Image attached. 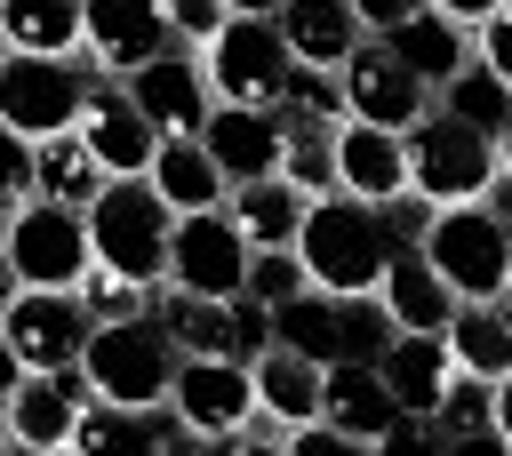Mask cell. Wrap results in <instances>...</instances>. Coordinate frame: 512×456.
Segmentation results:
<instances>
[{"label": "cell", "mask_w": 512, "mask_h": 456, "mask_svg": "<svg viewBox=\"0 0 512 456\" xmlns=\"http://www.w3.org/2000/svg\"><path fill=\"white\" fill-rule=\"evenodd\" d=\"M272 24H280V40H288V56L296 64H344V48L368 32L360 16H352V0H280L272 8Z\"/></svg>", "instance_id": "603a6c76"}, {"label": "cell", "mask_w": 512, "mask_h": 456, "mask_svg": "<svg viewBox=\"0 0 512 456\" xmlns=\"http://www.w3.org/2000/svg\"><path fill=\"white\" fill-rule=\"evenodd\" d=\"M224 208H232V224L248 232V248H296V224H304V192L272 168V176H248V184H232L224 192Z\"/></svg>", "instance_id": "484cf974"}, {"label": "cell", "mask_w": 512, "mask_h": 456, "mask_svg": "<svg viewBox=\"0 0 512 456\" xmlns=\"http://www.w3.org/2000/svg\"><path fill=\"white\" fill-rule=\"evenodd\" d=\"M416 8H424V0H352V16H360L368 32H392V24H400V16H416Z\"/></svg>", "instance_id": "7bdbcfd3"}, {"label": "cell", "mask_w": 512, "mask_h": 456, "mask_svg": "<svg viewBox=\"0 0 512 456\" xmlns=\"http://www.w3.org/2000/svg\"><path fill=\"white\" fill-rule=\"evenodd\" d=\"M168 408L184 416V432L200 448H224L256 416V368L248 360H224V352H184L176 376H168Z\"/></svg>", "instance_id": "9c48e42d"}, {"label": "cell", "mask_w": 512, "mask_h": 456, "mask_svg": "<svg viewBox=\"0 0 512 456\" xmlns=\"http://www.w3.org/2000/svg\"><path fill=\"white\" fill-rule=\"evenodd\" d=\"M0 448H8V416H0Z\"/></svg>", "instance_id": "11a10c76"}, {"label": "cell", "mask_w": 512, "mask_h": 456, "mask_svg": "<svg viewBox=\"0 0 512 456\" xmlns=\"http://www.w3.org/2000/svg\"><path fill=\"white\" fill-rule=\"evenodd\" d=\"M496 440H504V456H512V376H496Z\"/></svg>", "instance_id": "bcb514c9"}, {"label": "cell", "mask_w": 512, "mask_h": 456, "mask_svg": "<svg viewBox=\"0 0 512 456\" xmlns=\"http://www.w3.org/2000/svg\"><path fill=\"white\" fill-rule=\"evenodd\" d=\"M280 112L344 120V88H336V72H328V64H296V72H288V96H280Z\"/></svg>", "instance_id": "74e56055"}, {"label": "cell", "mask_w": 512, "mask_h": 456, "mask_svg": "<svg viewBox=\"0 0 512 456\" xmlns=\"http://www.w3.org/2000/svg\"><path fill=\"white\" fill-rule=\"evenodd\" d=\"M296 256H304V280L328 288V296H360L384 280V256H392V232L368 200L352 192H320L304 200V224H296Z\"/></svg>", "instance_id": "6da1fadb"}, {"label": "cell", "mask_w": 512, "mask_h": 456, "mask_svg": "<svg viewBox=\"0 0 512 456\" xmlns=\"http://www.w3.org/2000/svg\"><path fill=\"white\" fill-rule=\"evenodd\" d=\"M496 160H504V168H512V128H504V136H496Z\"/></svg>", "instance_id": "816d5d0a"}, {"label": "cell", "mask_w": 512, "mask_h": 456, "mask_svg": "<svg viewBox=\"0 0 512 456\" xmlns=\"http://www.w3.org/2000/svg\"><path fill=\"white\" fill-rule=\"evenodd\" d=\"M280 176L320 200L336 192V120H312V112H280Z\"/></svg>", "instance_id": "f1b7e54d"}, {"label": "cell", "mask_w": 512, "mask_h": 456, "mask_svg": "<svg viewBox=\"0 0 512 456\" xmlns=\"http://www.w3.org/2000/svg\"><path fill=\"white\" fill-rule=\"evenodd\" d=\"M88 248H96L104 272L160 288V264H168V200L144 176H104V192L88 200Z\"/></svg>", "instance_id": "3957f363"}, {"label": "cell", "mask_w": 512, "mask_h": 456, "mask_svg": "<svg viewBox=\"0 0 512 456\" xmlns=\"http://www.w3.org/2000/svg\"><path fill=\"white\" fill-rule=\"evenodd\" d=\"M384 48H392V56H400V64H408L424 88H440L456 64H472V32H464V24H448L440 8H416V16H400V24L384 32Z\"/></svg>", "instance_id": "d4e9b609"}, {"label": "cell", "mask_w": 512, "mask_h": 456, "mask_svg": "<svg viewBox=\"0 0 512 456\" xmlns=\"http://www.w3.org/2000/svg\"><path fill=\"white\" fill-rule=\"evenodd\" d=\"M160 288H184V296H240V288H248V232L232 224V208L168 216Z\"/></svg>", "instance_id": "52a82bcc"}, {"label": "cell", "mask_w": 512, "mask_h": 456, "mask_svg": "<svg viewBox=\"0 0 512 456\" xmlns=\"http://www.w3.org/2000/svg\"><path fill=\"white\" fill-rule=\"evenodd\" d=\"M120 448H144V408H120V400L88 392V408L72 424V456H120Z\"/></svg>", "instance_id": "836d02e7"}, {"label": "cell", "mask_w": 512, "mask_h": 456, "mask_svg": "<svg viewBox=\"0 0 512 456\" xmlns=\"http://www.w3.org/2000/svg\"><path fill=\"white\" fill-rule=\"evenodd\" d=\"M432 432H440V456H448L456 440H472V432H496V384L456 368L448 392H440V408H432Z\"/></svg>", "instance_id": "d6a6232c"}, {"label": "cell", "mask_w": 512, "mask_h": 456, "mask_svg": "<svg viewBox=\"0 0 512 456\" xmlns=\"http://www.w3.org/2000/svg\"><path fill=\"white\" fill-rule=\"evenodd\" d=\"M376 304L392 312V328H448L456 288L424 264V248H392L384 256V280H376Z\"/></svg>", "instance_id": "7402d4cb"}, {"label": "cell", "mask_w": 512, "mask_h": 456, "mask_svg": "<svg viewBox=\"0 0 512 456\" xmlns=\"http://www.w3.org/2000/svg\"><path fill=\"white\" fill-rule=\"evenodd\" d=\"M504 8H512V0H504Z\"/></svg>", "instance_id": "6f0895ef"}, {"label": "cell", "mask_w": 512, "mask_h": 456, "mask_svg": "<svg viewBox=\"0 0 512 456\" xmlns=\"http://www.w3.org/2000/svg\"><path fill=\"white\" fill-rule=\"evenodd\" d=\"M80 96H88V80H80L72 56H24V48L0 56V120L8 128L56 136V128L80 120Z\"/></svg>", "instance_id": "4fadbf2b"}, {"label": "cell", "mask_w": 512, "mask_h": 456, "mask_svg": "<svg viewBox=\"0 0 512 456\" xmlns=\"http://www.w3.org/2000/svg\"><path fill=\"white\" fill-rule=\"evenodd\" d=\"M176 360H184V352L168 344V328H160L152 312H136V320H96L88 344H80L88 392H96V400H120V408H160Z\"/></svg>", "instance_id": "7a4b0ae2"}, {"label": "cell", "mask_w": 512, "mask_h": 456, "mask_svg": "<svg viewBox=\"0 0 512 456\" xmlns=\"http://www.w3.org/2000/svg\"><path fill=\"white\" fill-rule=\"evenodd\" d=\"M392 344V312L376 304V288L336 296V360H376Z\"/></svg>", "instance_id": "e575fe53"}, {"label": "cell", "mask_w": 512, "mask_h": 456, "mask_svg": "<svg viewBox=\"0 0 512 456\" xmlns=\"http://www.w3.org/2000/svg\"><path fill=\"white\" fill-rule=\"evenodd\" d=\"M192 56H200L216 104H264V112H280L288 72H296V56H288L272 16H224V32L208 48H192Z\"/></svg>", "instance_id": "277c9868"}, {"label": "cell", "mask_w": 512, "mask_h": 456, "mask_svg": "<svg viewBox=\"0 0 512 456\" xmlns=\"http://www.w3.org/2000/svg\"><path fill=\"white\" fill-rule=\"evenodd\" d=\"M96 192H104V168H96V152L80 144V128L32 136V200H64V208H88Z\"/></svg>", "instance_id": "4316f807"}, {"label": "cell", "mask_w": 512, "mask_h": 456, "mask_svg": "<svg viewBox=\"0 0 512 456\" xmlns=\"http://www.w3.org/2000/svg\"><path fill=\"white\" fill-rule=\"evenodd\" d=\"M224 8H232V16H272L280 0H224Z\"/></svg>", "instance_id": "f907efd6"}, {"label": "cell", "mask_w": 512, "mask_h": 456, "mask_svg": "<svg viewBox=\"0 0 512 456\" xmlns=\"http://www.w3.org/2000/svg\"><path fill=\"white\" fill-rule=\"evenodd\" d=\"M320 416H328L336 432H352L360 448H376V440L392 432L400 400L384 392L376 360H328V368H320Z\"/></svg>", "instance_id": "ffe728a7"}, {"label": "cell", "mask_w": 512, "mask_h": 456, "mask_svg": "<svg viewBox=\"0 0 512 456\" xmlns=\"http://www.w3.org/2000/svg\"><path fill=\"white\" fill-rule=\"evenodd\" d=\"M160 16H168V40H176V48H208L232 8H224V0H160Z\"/></svg>", "instance_id": "f35d334b"}, {"label": "cell", "mask_w": 512, "mask_h": 456, "mask_svg": "<svg viewBox=\"0 0 512 456\" xmlns=\"http://www.w3.org/2000/svg\"><path fill=\"white\" fill-rule=\"evenodd\" d=\"M144 184L168 200V216H192V208H224V168L208 160V144L200 136H160L152 144V168H144Z\"/></svg>", "instance_id": "44dd1931"}, {"label": "cell", "mask_w": 512, "mask_h": 456, "mask_svg": "<svg viewBox=\"0 0 512 456\" xmlns=\"http://www.w3.org/2000/svg\"><path fill=\"white\" fill-rule=\"evenodd\" d=\"M16 288H24V280H16V264H8V248H0V304H8Z\"/></svg>", "instance_id": "681fc988"}, {"label": "cell", "mask_w": 512, "mask_h": 456, "mask_svg": "<svg viewBox=\"0 0 512 456\" xmlns=\"http://www.w3.org/2000/svg\"><path fill=\"white\" fill-rule=\"evenodd\" d=\"M496 304H504V328H512V296H496Z\"/></svg>", "instance_id": "f5cc1de1"}, {"label": "cell", "mask_w": 512, "mask_h": 456, "mask_svg": "<svg viewBox=\"0 0 512 456\" xmlns=\"http://www.w3.org/2000/svg\"><path fill=\"white\" fill-rule=\"evenodd\" d=\"M296 288H312L296 248H248V296H256V304H288Z\"/></svg>", "instance_id": "8d00e7d4"}, {"label": "cell", "mask_w": 512, "mask_h": 456, "mask_svg": "<svg viewBox=\"0 0 512 456\" xmlns=\"http://www.w3.org/2000/svg\"><path fill=\"white\" fill-rule=\"evenodd\" d=\"M80 48H88L104 72H136L144 56H160V48H176V40H168L160 0H80Z\"/></svg>", "instance_id": "2e32d148"}, {"label": "cell", "mask_w": 512, "mask_h": 456, "mask_svg": "<svg viewBox=\"0 0 512 456\" xmlns=\"http://www.w3.org/2000/svg\"><path fill=\"white\" fill-rule=\"evenodd\" d=\"M480 208H488V216H496V224L512 232V168H504V160H496V176H488V192H480Z\"/></svg>", "instance_id": "f6af8a7d"}, {"label": "cell", "mask_w": 512, "mask_h": 456, "mask_svg": "<svg viewBox=\"0 0 512 456\" xmlns=\"http://www.w3.org/2000/svg\"><path fill=\"white\" fill-rule=\"evenodd\" d=\"M8 264L24 288H80L96 248H88V208H64V200H24L16 224H8Z\"/></svg>", "instance_id": "ba28073f"}, {"label": "cell", "mask_w": 512, "mask_h": 456, "mask_svg": "<svg viewBox=\"0 0 512 456\" xmlns=\"http://www.w3.org/2000/svg\"><path fill=\"white\" fill-rule=\"evenodd\" d=\"M472 56H480V64H488V72L512 88V8H496V16L472 32Z\"/></svg>", "instance_id": "60d3db41"}, {"label": "cell", "mask_w": 512, "mask_h": 456, "mask_svg": "<svg viewBox=\"0 0 512 456\" xmlns=\"http://www.w3.org/2000/svg\"><path fill=\"white\" fill-rule=\"evenodd\" d=\"M272 344L312 352V360L328 368V360H336V296H328V288H296L288 304H272Z\"/></svg>", "instance_id": "1f68e13d"}, {"label": "cell", "mask_w": 512, "mask_h": 456, "mask_svg": "<svg viewBox=\"0 0 512 456\" xmlns=\"http://www.w3.org/2000/svg\"><path fill=\"white\" fill-rule=\"evenodd\" d=\"M88 304L80 288H16L0 304V336L24 368H80V344H88Z\"/></svg>", "instance_id": "30bf717a"}, {"label": "cell", "mask_w": 512, "mask_h": 456, "mask_svg": "<svg viewBox=\"0 0 512 456\" xmlns=\"http://www.w3.org/2000/svg\"><path fill=\"white\" fill-rule=\"evenodd\" d=\"M152 296H160V288H144V280H120V272H104V264H88V280H80V304H88V320H136V312H152Z\"/></svg>", "instance_id": "d590c367"}, {"label": "cell", "mask_w": 512, "mask_h": 456, "mask_svg": "<svg viewBox=\"0 0 512 456\" xmlns=\"http://www.w3.org/2000/svg\"><path fill=\"white\" fill-rule=\"evenodd\" d=\"M0 56H8V40H0Z\"/></svg>", "instance_id": "9f6ffc18"}, {"label": "cell", "mask_w": 512, "mask_h": 456, "mask_svg": "<svg viewBox=\"0 0 512 456\" xmlns=\"http://www.w3.org/2000/svg\"><path fill=\"white\" fill-rule=\"evenodd\" d=\"M336 88H344V120H376V128H408V120L432 104V88L384 48V32H360V40L344 48Z\"/></svg>", "instance_id": "8fae6325"}, {"label": "cell", "mask_w": 512, "mask_h": 456, "mask_svg": "<svg viewBox=\"0 0 512 456\" xmlns=\"http://www.w3.org/2000/svg\"><path fill=\"white\" fill-rule=\"evenodd\" d=\"M80 408H88V376H80V368H24V376L8 384V400H0L8 448H24V456H64Z\"/></svg>", "instance_id": "7c38bea8"}, {"label": "cell", "mask_w": 512, "mask_h": 456, "mask_svg": "<svg viewBox=\"0 0 512 456\" xmlns=\"http://www.w3.org/2000/svg\"><path fill=\"white\" fill-rule=\"evenodd\" d=\"M16 376H24V360H16V352H8V336H0V400H8V384H16Z\"/></svg>", "instance_id": "7dc6e473"}, {"label": "cell", "mask_w": 512, "mask_h": 456, "mask_svg": "<svg viewBox=\"0 0 512 456\" xmlns=\"http://www.w3.org/2000/svg\"><path fill=\"white\" fill-rule=\"evenodd\" d=\"M376 376H384V392L400 400V416H432L440 392H448V376H456L448 336H440V328H392V344L376 352Z\"/></svg>", "instance_id": "d6986e66"}, {"label": "cell", "mask_w": 512, "mask_h": 456, "mask_svg": "<svg viewBox=\"0 0 512 456\" xmlns=\"http://www.w3.org/2000/svg\"><path fill=\"white\" fill-rule=\"evenodd\" d=\"M248 368H256V408H264V416H280V424H304V416H320V360H312V352L264 344Z\"/></svg>", "instance_id": "83f0119b"}, {"label": "cell", "mask_w": 512, "mask_h": 456, "mask_svg": "<svg viewBox=\"0 0 512 456\" xmlns=\"http://www.w3.org/2000/svg\"><path fill=\"white\" fill-rule=\"evenodd\" d=\"M424 264L456 288V296H504V264H512V232L480 208V200H448V208H432V224H424Z\"/></svg>", "instance_id": "8992f818"}, {"label": "cell", "mask_w": 512, "mask_h": 456, "mask_svg": "<svg viewBox=\"0 0 512 456\" xmlns=\"http://www.w3.org/2000/svg\"><path fill=\"white\" fill-rule=\"evenodd\" d=\"M440 112H448V120H464V128H480V136L496 144V136L512 128V88L472 56V64H456V72L440 80Z\"/></svg>", "instance_id": "4dcf8cb0"}, {"label": "cell", "mask_w": 512, "mask_h": 456, "mask_svg": "<svg viewBox=\"0 0 512 456\" xmlns=\"http://www.w3.org/2000/svg\"><path fill=\"white\" fill-rule=\"evenodd\" d=\"M200 144H208V160L224 168V184L272 176V168H280V112H264V104H208Z\"/></svg>", "instance_id": "e0dca14e"}, {"label": "cell", "mask_w": 512, "mask_h": 456, "mask_svg": "<svg viewBox=\"0 0 512 456\" xmlns=\"http://www.w3.org/2000/svg\"><path fill=\"white\" fill-rule=\"evenodd\" d=\"M0 40L24 56H72L80 48V0H0Z\"/></svg>", "instance_id": "f546056e"}, {"label": "cell", "mask_w": 512, "mask_h": 456, "mask_svg": "<svg viewBox=\"0 0 512 456\" xmlns=\"http://www.w3.org/2000/svg\"><path fill=\"white\" fill-rule=\"evenodd\" d=\"M504 296H512V264H504Z\"/></svg>", "instance_id": "db71d44e"}, {"label": "cell", "mask_w": 512, "mask_h": 456, "mask_svg": "<svg viewBox=\"0 0 512 456\" xmlns=\"http://www.w3.org/2000/svg\"><path fill=\"white\" fill-rule=\"evenodd\" d=\"M120 88L136 96V112L160 128V136H200V120H208V72H200V56H184V48H160V56H144L136 72H120Z\"/></svg>", "instance_id": "5bb4252c"}, {"label": "cell", "mask_w": 512, "mask_h": 456, "mask_svg": "<svg viewBox=\"0 0 512 456\" xmlns=\"http://www.w3.org/2000/svg\"><path fill=\"white\" fill-rule=\"evenodd\" d=\"M424 8H440V16H448V24H464V32H480L504 0H424Z\"/></svg>", "instance_id": "ee69618b"}, {"label": "cell", "mask_w": 512, "mask_h": 456, "mask_svg": "<svg viewBox=\"0 0 512 456\" xmlns=\"http://www.w3.org/2000/svg\"><path fill=\"white\" fill-rule=\"evenodd\" d=\"M448 360L464 368V376H512V328H504V304L496 296H456V312H448Z\"/></svg>", "instance_id": "cb8c5ba5"}, {"label": "cell", "mask_w": 512, "mask_h": 456, "mask_svg": "<svg viewBox=\"0 0 512 456\" xmlns=\"http://www.w3.org/2000/svg\"><path fill=\"white\" fill-rule=\"evenodd\" d=\"M376 216H384V232H392V248H416L424 240V224H432V200L408 184V192H392V200H376Z\"/></svg>", "instance_id": "ab89813d"}, {"label": "cell", "mask_w": 512, "mask_h": 456, "mask_svg": "<svg viewBox=\"0 0 512 456\" xmlns=\"http://www.w3.org/2000/svg\"><path fill=\"white\" fill-rule=\"evenodd\" d=\"M400 144H408V184H416L432 208H448V200H480L488 176H496V144H488L480 128L448 120L440 104H424V112L400 128Z\"/></svg>", "instance_id": "5b68a950"}, {"label": "cell", "mask_w": 512, "mask_h": 456, "mask_svg": "<svg viewBox=\"0 0 512 456\" xmlns=\"http://www.w3.org/2000/svg\"><path fill=\"white\" fill-rule=\"evenodd\" d=\"M24 200H32V192H24ZM24 200H16V192H0V240H8V224H16V208H24Z\"/></svg>", "instance_id": "c3c4849f"}, {"label": "cell", "mask_w": 512, "mask_h": 456, "mask_svg": "<svg viewBox=\"0 0 512 456\" xmlns=\"http://www.w3.org/2000/svg\"><path fill=\"white\" fill-rule=\"evenodd\" d=\"M336 192L352 200H392L408 192V144L400 128H376V120H336Z\"/></svg>", "instance_id": "ac0fdd59"}, {"label": "cell", "mask_w": 512, "mask_h": 456, "mask_svg": "<svg viewBox=\"0 0 512 456\" xmlns=\"http://www.w3.org/2000/svg\"><path fill=\"white\" fill-rule=\"evenodd\" d=\"M80 144L96 152V168L104 176H144L152 168V144H160V128L136 112V96L120 88V80H88V96H80Z\"/></svg>", "instance_id": "9a60e30c"}, {"label": "cell", "mask_w": 512, "mask_h": 456, "mask_svg": "<svg viewBox=\"0 0 512 456\" xmlns=\"http://www.w3.org/2000/svg\"><path fill=\"white\" fill-rule=\"evenodd\" d=\"M0 192H16V200L32 192V136L8 120H0Z\"/></svg>", "instance_id": "b9f144b4"}]
</instances>
